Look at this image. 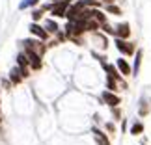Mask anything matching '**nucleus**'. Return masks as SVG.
Listing matches in <instances>:
<instances>
[{
    "label": "nucleus",
    "instance_id": "20e7f679",
    "mask_svg": "<svg viewBox=\"0 0 151 145\" xmlns=\"http://www.w3.org/2000/svg\"><path fill=\"white\" fill-rule=\"evenodd\" d=\"M15 61H17V67L21 69V74H22V78H30V74H32V69H30V61H28V58H26V54L24 52H19L17 54V58H15Z\"/></svg>",
    "mask_w": 151,
    "mask_h": 145
},
{
    "label": "nucleus",
    "instance_id": "f3484780",
    "mask_svg": "<svg viewBox=\"0 0 151 145\" xmlns=\"http://www.w3.org/2000/svg\"><path fill=\"white\" fill-rule=\"evenodd\" d=\"M93 19L99 22V24H104V22H108V17L104 11H101V8H93Z\"/></svg>",
    "mask_w": 151,
    "mask_h": 145
},
{
    "label": "nucleus",
    "instance_id": "4468645a",
    "mask_svg": "<svg viewBox=\"0 0 151 145\" xmlns=\"http://www.w3.org/2000/svg\"><path fill=\"white\" fill-rule=\"evenodd\" d=\"M142 58H144V50H142V49H138V50H136V54H134V61H132V76H138V73H140Z\"/></svg>",
    "mask_w": 151,
    "mask_h": 145
},
{
    "label": "nucleus",
    "instance_id": "5701e85b",
    "mask_svg": "<svg viewBox=\"0 0 151 145\" xmlns=\"http://www.w3.org/2000/svg\"><path fill=\"white\" fill-rule=\"evenodd\" d=\"M101 32L104 36H114V26H110L108 22H104V24H101Z\"/></svg>",
    "mask_w": 151,
    "mask_h": 145
},
{
    "label": "nucleus",
    "instance_id": "c756f323",
    "mask_svg": "<svg viewBox=\"0 0 151 145\" xmlns=\"http://www.w3.org/2000/svg\"><path fill=\"white\" fill-rule=\"evenodd\" d=\"M0 108H2V102H0Z\"/></svg>",
    "mask_w": 151,
    "mask_h": 145
},
{
    "label": "nucleus",
    "instance_id": "f257e3e1",
    "mask_svg": "<svg viewBox=\"0 0 151 145\" xmlns=\"http://www.w3.org/2000/svg\"><path fill=\"white\" fill-rule=\"evenodd\" d=\"M114 45L116 49H118V52L121 56H127V58H132L136 54V43L131 41V39H119V37H114Z\"/></svg>",
    "mask_w": 151,
    "mask_h": 145
},
{
    "label": "nucleus",
    "instance_id": "a211bd4d",
    "mask_svg": "<svg viewBox=\"0 0 151 145\" xmlns=\"http://www.w3.org/2000/svg\"><path fill=\"white\" fill-rule=\"evenodd\" d=\"M106 89L118 93V91H119V82H118V80H114L112 76H106Z\"/></svg>",
    "mask_w": 151,
    "mask_h": 145
},
{
    "label": "nucleus",
    "instance_id": "6ab92c4d",
    "mask_svg": "<svg viewBox=\"0 0 151 145\" xmlns=\"http://www.w3.org/2000/svg\"><path fill=\"white\" fill-rule=\"evenodd\" d=\"M104 8V11H106V13H110V15H121L123 13V9L119 8L118 4H110V6H103Z\"/></svg>",
    "mask_w": 151,
    "mask_h": 145
},
{
    "label": "nucleus",
    "instance_id": "6e6552de",
    "mask_svg": "<svg viewBox=\"0 0 151 145\" xmlns=\"http://www.w3.org/2000/svg\"><path fill=\"white\" fill-rule=\"evenodd\" d=\"M131 24L129 22H118L114 26V37H119V39H131Z\"/></svg>",
    "mask_w": 151,
    "mask_h": 145
},
{
    "label": "nucleus",
    "instance_id": "412c9836",
    "mask_svg": "<svg viewBox=\"0 0 151 145\" xmlns=\"http://www.w3.org/2000/svg\"><path fill=\"white\" fill-rule=\"evenodd\" d=\"M30 15H32V22H39V21H41V19H43V15H45V11H43L41 8H34Z\"/></svg>",
    "mask_w": 151,
    "mask_h": 145
},
{
    "label": "nucleus",
    "instance_id": "a878e982",
    "mask_svg": "<svg viewBox=\"0 0 151 145\" xmlns=\"http://www.w3.org/2000/svg\"><path fill=\"white\" fill-rule=\"evenodd\" d=\"M103 6H110V4H116V0H101Z\"/></svg>",
    "mask_w": 151,
    "mask_h": 145
},
{
    "label": "nucleus",
    "instance_id": "9b49d317",
    "mask_svg": "<svg viewBox=\"0 0 151 145\" xmlns=\"http://www.w3.org/2000/svg\"><path fill=\"white\" fill-rule=\"evenodd\" d=\"M116 67H118V71L121 73V76H123V78L132 76V65L125 60V58H118V60H116Z\"/></svg>",
    "mask_w": 151,
    "mask_h": 145
},
{
    "label": "nucleus",
    "instance_id": "ddd939ff",
    "mask_svg": "<svg viewBox=\"0 0 151 145\" xmlns=\"http://www.w3.org/2000/svg\"><path fill=\"white\" fill-rule=\"evenodd\" d=\"M8 78H9V82L11 86H19L24 82V78H22V74H21V69L19 67H13V69H9V74H8Z\"/></svg>",
    "mask_w": 151,
    "mask_h": 145
},
{
    "label": "nucleus",
    "instance_id": "b1692460",
    "mask_svg": "<svg viewBox=\"0 0 151 145\" xmlns=\"http://www.w3.org/2000/svg\"><path fill=\"white\" fill-rule=\"evenodd\" d=\"M104 130H106L108 134H116V123L114 121H106V123H104Z\"/></svg>",
    "mask_w": 151,
    "mask_h": 145
},
{
    "label": "nucleus",
    "instance_id": "0eeeda50",
    "mask_svg": "<svg viewBox=\"0 0 151 145\" xmlns=\"http://www.w3.org/2000/svg\"><path fill=\"white\" fill-rule=\"evenodd\" d=\"M28 30H30L32 37H37V39H41V41H45V43L50 39V34L45 30V28L39 24V22H32V24L28 26Z\"/></svg>",
    "mask_w": 151,
    "mask_h": 145
},
{
    "label": "nucleus",
    "instance_id": "393cba45",
    "mask_svg": "<svg viewBox=\"0 0 151 145\" xmlns=\"http://www.w3.org/2000/svg\"><path fill=\"white\" fill-rule=\"evenodd\" d=\"M54 37H56V41H58V43H65V41H67V36H65V32H63V30H60Z\"/></svg>",
    "mask_w": 151,
    "mask_h": 145
},
{
    "label": "nucleus",
    "instance_id": "dca6fc26",
    "mask_svg": "<svg viewBox=\"0 0 151 145\" xmlns=\"http://www.w3.org/2000/svg\"><path fill=\"white\" fill-rule=\"evenodd\" d=\"M144 129H146V126H144L142 121H132L129 132H131L132 136H140V134H144Z\"/></svg>",
    "mask_w": 151,
    "mask_h": 145
},
{
    "label": "nucleus",
    "instance_id": "2eb2a0df",
    "mask_svg": "<svg viewBox=\"0 0 151 145\" xmlns=\"http://www.w3.org/2000/svg\"><path fill=\"white\" fill-rule=\"evenodd\" d=\"M43 28L47 30L50 36H56L58 32H60V24L56 22V19H45V22H43Z\"/></svg>",
    "mask_w": 151,
    "mask_h": 145
},
{
    "label": "nucleus",
    "instance_id": "423d86ee",
    "mask_svg": "<svg viewBox=\"0 0 151 145\" xmlns=\"http://www.w3.org/2000/svg\"><path fill=\"white\" fill-rule=\"evenodd\" d=\"M22 52L26 54L28 61H30V69H32V71H41V67H43V56H39L37 52L28 50V49H22Z\"/></svg>",
    "mask_w": 151,
    "mask_h": 145
},
{
    "label": "nucleus",
    "instance_id": "c85d7f7f",
    "mask_svg": "<svg viewBox=\"0 0 151 145\" xmlns=\"http://www.w3.org/2000/svg\"><path fill=\"white\" fill-rule=\"evenodd\" d=\"M2 121H4V119H2V114H0V129H2Z\"/></svg>",
    "mask_w": 151,
    "mask_h": 145
},
{
    "label": "nucleus",
    "instance_id": "f03ea898",
    "mask_svg": "<svg viewBox=\"0 0 151 145\" xmlns=\"http://www.w3.org/2000/svg\"><path fill=\"white\" fill-rule=\"evenodd\" d=\"M22 45V49H28V50H34V52H37L39 56H45L47 54V43L41 41V39H37V37H30V39H24V41H21Z\"/></svg>",
    "mask_w": 151,
    "mask_h": 145
},
{
    "label": "nucleus",
    "instance_id": "bb28decb",
    "mask_svg": "<svg viewBox=\"0 0 151 145\" xmlns=\"http://www.w3.org/2000/svg\"><path fill=\"white\" fill-rule=\"evenodd\" d=\"M63 2H67L69 6H71V4H75V2H77V0H63Z\"/></svg>",
    "mask_w": 151,
    "mask_h": 145
},
{
    "label": "nucleus",
    "instance_id": "aec40b11",
    "mask_svg": "<svg viewBox=\"0 0 151 145\" xmlns=\"http://www.w3.org/2000/svg\"><path fill=\"white\" fill-rule=\"evenodd\" d=\"M39 6V0H22V2L19 4V9L22 11V9H28V8H37Z\"/></svg>",
    "mask_w": 151,
    "mask_h": 145
},
{
    "label": "nucleus",
    "instance_id": "9d476101",
    "mask_svg": "<svg viewBox=\"0 0 151 145\" xmlns=\"http://www.w3.org/2000/svg\"><path fill=\"white\" fill-rule=\"evenodd\" d=\"M91 136H93V140H95L97 145H112L108 134L104 130H101L99 126H91Z\"/></svg>",
    "mask_w": 151,
    "mask_h": 145
},
{
    "label": "nucleus",
    "instance_id": "7ed1b4c3",
    "mask_svg": "<svg viewBox=\"0 0 151 145\" xmlns=\"http://www.w3.org/2000/svg\"><path fill=\"white\" fill-rule=\"evenodd\" d=\"M101 67H103V71L106 73V76H112L114 80H118L119 86H121V89H127V88H129V86H127V82H125V78L121 76V73L118 71L116 63H108V61H104V63H101Z\"/></svg>",
    "mask_w": 151,
    "mask_h": 145
},
{
    "label": "nucleus",
    "instance_id": "f8f14e48",
    "mask_svg": "<svg viewBox=\"0 0 151 145\" xmlns=\"http://www.w3.org/2000/svg\"><path fill=\"white\" fill-rule=\"evenodd\" d=\"M149 112H151V99L144 95L140 99V104H138V115H140V117H146Z\"/></svg>",
    "mask_w": 151,
    "mask_h": 145
},
{
    "label": "nucleus",
    "instance_id": "39448f33",
    "mask_svg": "<svg viewBox=\"0 0 151 145\" xmlns=\"http://www.w3.org/2000/svg\"><path fill=\"white\" fill-rule=\"evenodd\" d=\"M101 102L106 104L108 108H116V106H121V97L118 93H114V91L104 89L101 93Z\"/></svg>",
    "mask_w": 151,
    "mask_h": 145
},
{
    "label": "nucleus",
    "instance_id": "4be33fe9",
    "mask_svg": "<svg viewBox=\"0 0 151 145\" xmlns=\"http://www.w3.org/2000/svg\"><path fill=\"white\" fill-rule=\"evenodd\" d=\"M110 112H112V119H114V121H123V117H121V108H119V106L110 108Z\"/></svg>",
    "mask_w": 151,
    "mask_h": 145
},
{
    "label": "nucleus",
    "instance_id": "1a4fd4ad",
    "mask_svg": "<svg viewBox=\"0 0 151 145\" xmlns=\"http://www.w3.org/2000/svg\"><path fill=\"white\" fill-rule=\"evenodd\" d=\"M67 9H69V4H67V2H63V0H62V2L52 4V9H50L52 19H65Z\"/></svg>",
    "mask_w": 151,
    "mask_h": 145
},
{
    "label": "nucleus",
    "instance_id": "cd10ccee",
    "mask_svg": "<svg viewBox=\"0 0 151 145\" xmlns=\"http://www.w3.org/2000/svg\"><path fill=\"white\" fill-rule=\"evenodd\" d=\"M47 2H52V4H56V2H62V0H47Z\"/></svg>",
    "mask_w": 151,
    "mask_h": 145
}]
</instances>
